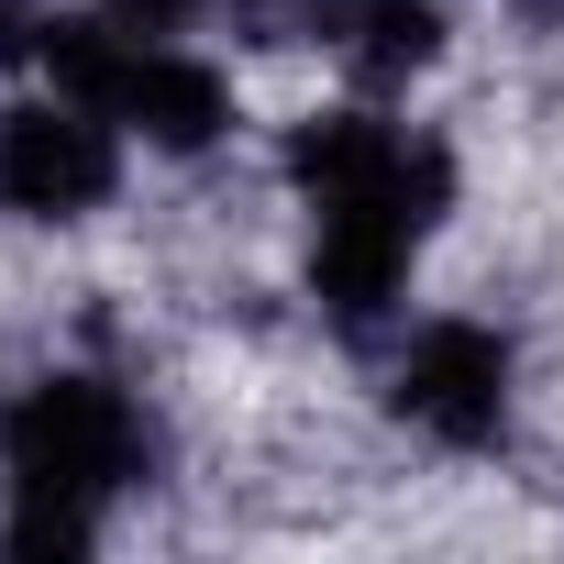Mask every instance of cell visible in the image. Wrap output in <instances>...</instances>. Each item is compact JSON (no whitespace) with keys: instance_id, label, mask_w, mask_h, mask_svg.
Listing matches in <instances>:
<instances>
[{"instance_id":"5","label":"cell","mask_w":564,"mask_h":564,"mask_svg":"<svg viewBox=\"0 0 564 564\" xmlns=\"http://www.w3.org/2000/svg\"><path fill=\"white\" fill-rule=\"evenodd\" d=\"M100 111H111V122H133L144 144H166V155H199V144L232 122V78H221V67H199V56H177V45H133Z\"/></svg>"},{"instance_id":"2","label":"cell","mask_w":564,"mask_h":564,"mask_svg":"<svg viewBox=\"0 0 564 564\" xmlns=\"http://www.w3.org/2000/svg\"><path fill=\"white\" fill-rule=\"evenodd\" d=\"M443 199H454V155H443L432 133H399V155H388L366 188L311 199V289H322V311H333L344 333H366V322L399 300V276H410L421 232L443 221Z\"/></svg>"},{"instance_id":"3","label":"cell","mask_w":564,"mask_h":564,"mask_svg":"<svg viewBox=\"0 0 564 564\" xmlns=\"http://www.w3.org/2000/svg\"><path fill=\"white\" fill-rule=\"evenodd\" d=\"M122 177V144H111V111L89 100H23V111H0V199H12L23 221H78L100 210Z\"/></svg>"},{"instance_id":"4","label":"cell","mask_w":564,"mask_h":564,"mask_svg":"<svg viewBox=\"0 0 564 564\" xmlns=\"http://www.w3.org/2000/svg\"><path fill=\"white\" fill-rule=\"evenodd\" d=\"M388 410H399L410 432L454 443V454L498 443V432H509V344H498L487 322H432V333L399 355Z\"/></svg>"},{"instance_id":"7","label":"cell","mask_w":564,"mask_h":564,"mask_svg":"<svg viewBox=\"0 0 564 564\" xmlns=\"http://www.w3.org/2000/svg\"><path fill=\"white\" fill-rule=\"evenodd\" d=\"M100 12H111L122 34H144V45H166V34H177V23L199 12V0H100Z\"/></svg>"},{"instance_id":"6","label":"cell","mask_w":564,"mask_h":564,"mask_svg":"<svg viewBox=\"0 0 564 564\" xmlns=\"http://www.w3.org/2000/svg\"><path fill=\"white\" fill-rule=\"evenodd\" d=\"M344 34H355V67H366V78H410V67L443 56V23L421 12V0H366Z\"/></svg>"},{"instance_id":"1","label":"cell","mask_w":564,"mask_h":564,"mask_svg":"<svg viewBox=\"0 0 564 564\" xmlns=\"http://www.w3.org/2000/svg\"><path fill=\"white\" fill-rule=\"evenodd\" d=\"M0 476H12V553H89L100 509L144 476V421L100 377H34L0 410Z\"/></svg>"}]
</instances>
